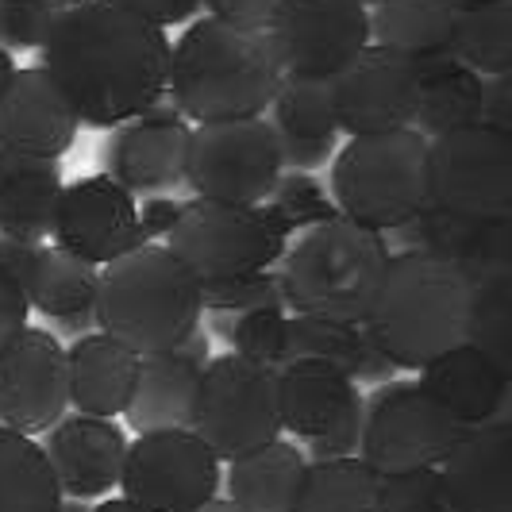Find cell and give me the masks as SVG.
I'll return each mask as SVG.
<instances>
[{"mask_svg":"<svg viewBox=\"0 0 512 512\" xmlns=\"http://www.w3.org/2000/svg\"><path fill=\"white\" fill-rule=\"evenodd\" d=\"M393 362H389V355H385L382 347L366 335V343H362V355H359V366H355V382L362 385H385L393 382Z\"/></svg>","mask_w":512,"mask_h":512,"instance_id":"7dc6e473","label":"cell"},{"mask_svg":"<svg viewBox=\"0 0 512 512\" xmlns=\"http://www.w3.org/2000/svg\"><path fill=\"white\" fill-rule=\"evenodd\" d=\"M278 412L282 428L301 443L332 436L347 420L362 412L359 382H351L343 370L328 362H282L278 366Z\"/></svg>","mask_w":512,"mask_h":512,"instance_id":"7402d4cb","label":"cell"},{"mask_svg":"<svg viewBox=\"0 0 512 512\" xmlns=\"http://www.w3.org/2000/svg\"><path fill=\"white\" fill-rule=\"evenodd\" d=\"M12 74H16V62H12V54L0 47V93L8 89V81H12Z\"/></svg>","mask_w":512,"mask_h":512,"instance_id":"681fc988","label":"cell"},{"mask_svg":"<svg viewBox=\"0 0 512 512\" xmlns=\"http://www.w3.org/2000/svg\"><path fill=\"white\" fill-rule=\"evenodd\" d=\"M201 308L205 312H255V308H285L282 282L274 270L231 274V278H205L201 282Z\"/></svg>","mask_w":512,"mask_h":512,"instance_id":"74e56055","label":"cell"},{"mask_svg":"<svg viewBox=\"0 0 512 512\" xmlns=\"http://www.w3.org/2000/svg\"><path fill=\"white\" fill-rule=\"evenodd\" d=\"M112 4H120V8H128L135 16L151 20L154 27L185 24V20H193L201 12V0H112Z\"/></svg>","mask_w":512,"mask_h":512,"instance_id":"7bdbcfd3","label":"cell"},{"mask_svg":"<svg viewBox=\"0 0 512 512\" xmlns=\"http://www.w3.org/2000/svg\"><path fill=\"white\" fill-rule=\"evenodd\" d=\"M420 74V97H416V116L412 131L424 139H436L447 131L482 124V101H486V81L455 62L451 54L416 62Z\"/></svg>","mask_w":512,"mask_h":512,"instance_id":"f1b7e54d","label":"cell"},{"mask_svg":"<svg viewBox=\"0 0 512 512\" xmlns=\"http://www.w3.org/2000/svg\"><path fill=\"white\" fill-rule=\"evenodd\" d=\"M201 8L212 20H224V24L235 27H262L266 31V27L274 24L282 0H201Z\"/></svg>","mask_w":512,"mask_h":512,"instance_id":"b9f144b4","label":"cell"},{"mask_svg":"<svg viewBox=\"0 0 512 512\" xmlns=\"http://www.w3.org/2000/svg\"><path fill=\"white\" fill-rule=\"evenodd\" d=\"M378 493L382 474L359 455L305 462L293 512H378Z\"/></svg>","mask_w":512,"mask_h":512,"instance_id":"1f68e13d","label":"cell"},{"mask_svg":"<svg viewBox=\"0 0 512 512\" xmlns=\"http://www.w3.org/2000/svg\"><path fill=\"white\" fill-rule=\"evenodd\" d=\"M170 47L166 27L93 0L66 8L39 54L81 124L120 128L166 97Z\"/></svg>","mask_w":512,"mask_h":512,"instance_id":"6da1fadb","label":"cell"},{"mask_svg":"<svg viewBox=\"0 0 512 512\" xmlns=\"http://www.w3.org/2000/svg\"><path fill=\"white\" fill-rule=\"evenodd\" d=\"M189 432L208 443L216 459H239L282 436L278 412V370L243 355H220L205 362L193 397Z\"/></svg>","mask_w":512,"mask_h":512,"instance_id":"52a82bcc","label":"cell"},{"mask_svg":"<svg viewBox=\"0 0 512 512\" xmlns=\"http://www.w3.org/2000/svg\"><path fill=\"white\" fill-rule=\"evenodd\" d=\"M70 405L66 347L43 328H24L0 351V432L43 436Z\"/></svg>","mask_w":512,"mask_h":512,"instance_id":"5bb4252c","label":"cell"},{"mask_svg":"<svg viewBox=\"0 0 512 512\" xmlns=\"http://www.w3.org/2000/svg\"><path fill=\"white\" fill-rule=\"evenodd\" d=\"M77 112L66 93L54 85L43 66L16 70L8 89L0 93V147L20 158H47L58 162L74 147Z\"/></svg>","mask_w":512,"mask_h":512,"instance_id":"d6986e66","label":"cell"},{"mask_svg":"<svg viewBox=\"0 0 512 512\" xmlns=\"http://www.w3.org/2000/svg\"><path fill=\"white\" fill-rule=\"evenodd\" d=\"M455 512H512V424L489 420L466 428L439 462Z\"/></svg>","mask_w":512,"mask_h":512,"instance_id":"ffe728a7","label":"cell"},{"mask_svg":"<svg viewBox=\"0 0 512 512\" xmlns=\"http://www.w3.org/2000/svg\"><path fill=\"white\" fill-rule=\"evenodd\" d=\"M451 58L478 77L512 70V0H462Z\"/></svg>","mask_w":512,"mask_h":512,"instance_id":"d6a6232c","label":"cell"},{"mask_svg":"<svg viewBox=\"0 0 512 512\" xmlns=\"http://www.w3.org/2000/svg\"><path fill=\"white\" fill-rule=\"evenodd\" d=\"M54 247L70 251L81 262L108 266L139 243V205L128 189L108 174H89L62 189L58 216L51 231Z\"/></svg>","mask_w":512,"mask_h":512,"instance_id":"2e32d148","label":"cell"},{"mask_svg":"<svg viewBox=\"0 0 512 512\" xmlns=\"http://www.w3.org/2000/svg\"><path fill=\"white\" fill-rule=\"evenodd\" d=\"M416 97H420L416 62L374 43L343 74L332 77L335 124L351 139L412 128Z\"/></svg>","mask_w":512,"mask_h":512,"instance_id":"9a60e30c","label":"cell"},{"mask_svg":"<svg viewBox=\"0 0 512 512\" xmlns=\"http://www.w3.org/2000/svg\"><path fill=\"white\" fill-rule=\"evenodd\" d=\"M58 512H93V509H89L85 501H77V497H62V501H58Z\"/></svg>","mask_w":512,"mask_h":512,"instance_id":"816d5d0a","label":"cell"},{"mask_svg":"<svg viewBox=\"0 0 512 512\" xmlns=\"http://www.w3.org/2000/svg\"><path fill=\"white\" fill-rule=\"evenodd\" d=\"M27 316H31V305H27L24 289L0 270V351L24 332Z\"/></svg>","mask_w":512,"mask_h":512,"instance_id":"ee69618b","label":"cell"},{"mask_svg":"<svg viewBox=\"0 0 512 512\" xmlns=\"http://www.w3.org/2000/svg\"><path fill=\"white\" fill-rule=\"evenodd\" d=\"M266 31L285 77L332 81L370 47V12L359 0H282Z\"/></svg>","mask_w":512,"mask_h":512,"instance_id":"4fadbf2b","label":"cell"},{"mask_svg":"<svg viewBox=\"0 0 512 512\" xmlns=\"http://www.w3.org/2000/svg\"><path fill=\"white\" fill-rule=\"evenodd\" d=\"M93 312L135 355L174 351L201 328V282L166 243H143L101 270Z\"/></svg>","mask_w":512,"mask_h":512,"instance_id":"277c9868","label":"cell"},{"mask_svg":"<svg viewBox=\"0 0 512 512\" xmlns=\"http://www.w3.org/2000/svg\"><path fill=\"white\" fill-rule=\"evenodd\" d=\"M416 385L466 428L497 420L509 401V370L470 343H459L428 362Z\"/></svg>","mask_w":512,"mask_h":512,"instance_id":"cb8c5ba5","label":"cell"},{"mask_svg":"<svg viewBox=\"0 0 512 512\" xmlns=\"http://www.w3.org/2000/svg\"><path fill=\"white\" fill-rule=\"evenodd\" d=\"M93 512H143L139 505H131L128 497H108V501H101Z\"/></svg>","mask_w":512,"mask_h":512,"instance_id":"c3c4849f","label":"cell"},{"mask_svg":"<svg viewBox=\"0 0 512 512\" xmlns=\"http://www.w3.org/2000/svg\"><path fill=\"white\" fill-rule=\"evenodd\" d=\"M62 170L47 158H20L0 147V235L47 243L62 201Z\"/></svg>","mask_w":512,"mask_h":512,"instance_id":"484cf974","label":"cell"},{"mask_svg":"<svg viewBox=\"0 0 512 512\" xmlns=\"http://www.w3.org/2000/svg\"><path fill=\"white\" fill-rule=\"evenodd\" d=\"M62 12V0H0V47L8 54L39 51Z\"/></svg>","mask_w":512,"mask_h":512,"instance_id":"ab89813d","label":"cell"},{"mask_svg":"<svg viewBox=\"0 0 512 512\" xmlns=\"http://www.w3.org/2000/svg\"><path fill=\"white\" fill-rule=\"evenodd\" d=\"M205 374V362L185 355L181 347L139 355V378L131 393L128 424L135 432H162V428H189L193 420V397Z\"/></svg>","mask_w":512,"mask_h":512,"instance_id":"4316f807","label":"cell"},{"mask_svg":"<svg viewBox=\"0 0 512 512\" xmlns=\"http://www.w3.org/2000/svg\"><path fill=\"white\" fill-rule=\"evenodd\" d=\"M470 278L420 251L389 255L362 328L397 370H424L466 339Z\"/></svg>","mask_w":512,"mask_h":512,"instance_id":"3957f363","label":"cell"},{"mask_svg":"<svg viewBox=\"0 0 512 512\" xmlns=\"http://www.w3.org/2000/svg\"><path fill=\"white\" fill-rule=\"evenodd\" d=\"M462 436L466 424L436 405L416 382H385L362 401L359 459L382 478L439 466Z\"/></svg>","mask_w":512,"mask_h":512,"instance_id":"30bf717a","label":"cell"},{"mask_svg":"<svg viewBox=\"0 0 512 512\" xmlns=\"http://www.w3.org/2000/svg\"><path fill=\"white\" fill-rule=\"evenodd\" d=\"M197 512H243V509H235L228 497H212V501H208V505H201Z\"/></svg>","mask_w":512,"mask_h":512,"instance_id":"f907efd6","label":"cell"},{"mask_svg":"<svg viewBox=\"0 0 512 512\" xmlns=\"http://www.w3.org/2000/svg\"><path fill=\"white\" fill-rule=\"evenodd\" d=\"M270 128L278 135L282 170L312 174L328 166L339 143V124L332 108V81H297L285 77L270 101Z\"/></svg>","mask_w":512,"mask_h":512,"instance_id":"603a6c76","label":"cell"},{"mask_svg":"<svg viewBox=\"0 0 512 512\" xmlns=\"http://www.w3.org/2000/svg\"><path fill=\"white\" fill-rule=\"evenodd\" d=\"M220 482V459L189 428L139 432L124 451L120 489L143 512H197Z\"/></svg>","mask_w":512,"mask_h":512,"instance_id":"7c38bea8","label":"cell"},{"mask_svg":"<svg viewBox=\"0 0 512 512\" xmlns=\"http://www.w3.org/2000/svg\"><path fill=\"white\" fill-rule=\"evenodd\" d=\"M509 81L512 77H493L486 81V101H482V124L497 131L512 128V108H509Z\"/></svg>","mask_w":512,"mask_h":512,"instance_id":"bcb514c9","label":"cell"},{"mask_svg":"<svg viewBox=\"0 0 512 512\" xmlns=\"http://www.w3.org/2000/svg\"><path fill=\"white\" fill-rule=\"evenodd\" d=\"M189 124L174 101H158L147 112L131 116L128 124L108 139V178L131 197H162L185 185V158H189Z\"/></svg>","mask_w":512,"mask_h":512,"instance_id":"e0dca14e","label":"cell"},{"mask_svg":"<svg viewBox=\"0 0 512 512\" xmlns=\"http://www.w3.org/2000/svg\"><path fill=\"white\" fill-rule=\"evenodd\" d=\"M266 205L289 228V235L316 228V224H328V220L339 216L332 197L324 193V185L312 178V174H282L278 185L270 189Z\"/></svg>","mask_w":512,"mask_h":512,"instance_id":"8d00e7d4","label":"cell"},{"mask_svg":"<svg viewBox=\"0 0 512 512\" xmlns=\"http://www.w3.org/2000/svg\"><path fill=\"white\" fill-rule=\"evenodd\" d=\"M285 316L282 308H255V312H239L231 324V347L235 355L262 366H282L285 362Z\"/></svg>","mask_w":512,"mask_h":512,"instance_id":"60d3db41","label":"cell"},{"mask_svg":"<svg viewBox=\"0 0 512 512\" xmlns=\"http://www.w3.org/2000/svg\"><path fill=\"white\" fill-rule=\"evenodd\" d=\"M370 12V43L412 62L443 58L455 47L462 0H378Z\"/></svg>","mask_w":512,"mask_h":512,"instance_id":"83f0119b","label":"cell"},{"mask_svg":"<svg viewBox=\"0 0 512 512\" xmlns=\"http://www.w3.org/2000/svg\"><path fill=\"white\" fill-rule=\"evenodd\" d=\"M378 512H455L439 466H420L405 474H385Z\"/></svg>","mask_w":512,"mask_h":512,"instance_id":"f35d334b","label":"cell"},{"mask_svg":"<svg viewBox=\"0 0 512 512\" xmlns=\"http://www.w3.org/2000/svg\"><path fill=\"white\" fill-rule=\"evenodd\" d=\"M170 251L205 278L255 274L282 262L289 228L270 212V205H224V201H185L174 231L166 235Z\"/></svg>","mask_w":512,"mask_h":512,"instance_id":"ba28073f","label":"cell"},{"mask_svg":"<svg viewBox=\"0 0 512 512\" xmlns=\"http://www.w3.org/2000/svg\"><path fill=\"white\" fill-rule=\"evenodd\" d=\"M185 201H170V197H151L139 208V243H151L158 235H170L181 216Z\"/></svg>","mask_w":512,"mask_h":512,"instance_id":"f6af8a7d","label":"cell"},{"mask_svg":"<svg viewBox=\"0 0 512 512\" xmlns=\"http://www.w3.org/2000/svg\"><path fill=\"white\" fill-rule=\"evenodd\" d=\"M470 316H466V339L470 347L486 351L493 362L509 370L512 362V278L509 270H493L486 278L470 282Z\"/></svg>","mask_w":512,"mask_h":512,"instance_id":"e575fe53","label":"cell"},{"mask_svg":"<svg viewBox=\"0 0 512 512\" xmlns=\"http://www.w3.org/2000/svg\"><path fill=\"white\" fill-rule=\"evenodd\" d=\"M39 451L51 466L62 497L93 501V497H104L112 486H120L128 436L116 420L74 412L43 432Z\"/></svg>","mask_w":512,"mask_h":512,"instance_id":"ac0fdd59","label":"cell"},{"mask_svg":"<svg viewBox=\"0 0 512 512\" xmlns=\"http://www.w3.org/2000/svg\"><path fill=\"white\" fill-rule=\"evenodd\" d=\"M397 231L409 243V251L455 266L470 282L493 270H509V220H470L428 201Z\"/></svg>","mask_w":512,"mask_h":512,"instance_id":"44dd1931","label":"cell"},{"mask_svg":"<svg viewBox=\"0 0 512 512\" xmlns=\"http://www.w3.org/2000/svg\"><path fill=\"white\" fill-rule=\"evenodd\" d=\"M362 343H366L362 324H339V320H320V316H289L285 324V362H328L335 370H343L351 382H355Z\"/></svg>","mask_w":512,"mask_h":512,"instance_id":"d590c367","label":"cell"},{"mask_svg":"<svg viewBox=\"0 0 512 512\" xmlns=\"http://www.w3.org/2000/svg\"><path fill=\"white\" fill-rule=\"evenodd\" d=\"M428 201L470 220H509L512 135L470 124L428 139Z\"/></svg>","mask_w":512,"mask_h":512,"instance_id":"8fae6325","label":"cell"},{"mask_svg":"<svg viewBox=\"0 0 512 512\" xmlns=\"http://www.w3.org/2000/svg\"><path fill=\"white\" fill-rule=\"evenodd\" d=\"M285 81L270 31L224 20H193L170 47L166 93L197 124L262 116Z\"/></svg>","mask_w":512,"mask_h":512,"instance_id":"7a4b0ae2","label":"cell"},{"mask_svg":"<svg viewBox=\"0 0 512 512\" xmlns=\"http://www.w3.org/2000/svg\"><path fill=\"white\" fill-rule=\"evenodd\" d=\"M66 8H74V4H93V0H62Z\"/></svg>","mask_w":512,"mask_h":512,"instance_id":"f5cc1de1","label":"cell"},{"mask_svg":"<svg viewBox=\"0 0 512 512\" xmlns=\"http://www.w3.org/2000/svg\"><path fill=\"white\" fill-rule=\"evenodd\" d=\"M332 205L378 235L405 228L428 205V139L412 128L351 139L332 162Z\"/></svg>","mask_w":512,"mask_h":512,"instance_id":"8992f818","label":"cell"},{"mask_svg":"<svg viewBox=\"0 0 512 512\" xmlns=\"http://www.w3.org/2000/svg\"><path fill=\"white\" fill-rule=\"evenodd\" d=\"M305 451L297 443L274 439L258 451H247L228 462V501L243 512H293L301 486Z\"/></svg>","mask_w":512,"mask_h":512,"instance_id":"f546056e","label":"cell"},{"mask_svg":"<svg viewBox=\"0 0 512 512\" xmlns=\"http://www.w3.org/2000/svg\"><path fill=\"white\" fill-rule=\"evenodd\" d=\"M359 4H366V8H370V4H378V0H359Z\"/></svg>","mask_w":512,"mask_h":512,"instance_id":"db71d44e","label":"cell"},{"mask_svg":"<svg viewBox=\"0 0 512 512\" xmlns=\"http://www.w3.org/2000/svg\"><path fill=\"white\" fill-rule=\"evenodd\" d=\"M389 262V243L347 216L308 228L282 255V297L293 316L362 324Z\"/></svg>","mask_w":512,"mask_h":512,"instance_id":"5b68a950","label":"cell"},{"mask_svg":"<svg viewBox=\"0 0 512 512\" xmlns=\"http://www.w3.org/2000/svg\"><path fill=\"white\" fill-rule=\"evenodd\" d=\"M97 285H101V266L81 262L62 247L39 243V258H35L31 282L24 285V297L35 312H43L51 324H58L81 312H93Z\"/></svg>","mask_w":512,"mask_h":512,"instance_id":"4dcf8cb0","label":"cell"},{"mask_svg":"<svg viewBox=\"0 0 512 512\" xmlns=\"http://www.w3.org/2000/svg\"><path fill=\"white\" fill-rule=\"evenodd\" d=\"M139 378V355L120 339L104 332H89L66 347V382L70 405L85 416L116 420L128 409Z\"/></svg>","mask_w":512,"mask_h":512,"instance_id":"d4e9b609","label":"cell"},{"mask_svg":"<svg viewBox=\"0 0 512 512\" xmlns=\"http://www.w3.org/2000/svg\"><path fill=\"white\" fill-rule=\"evenodd\" d=\"M58 482L39 443L0 432V512H58Z\"/></svg>","mask_w":512,"mask_h":512,"instance_id":"836d02e7","label":"cell"},{"mask_svg":"<svg viewBox=\"0 0 512 512\" xmlns=\"http://www.w3.org/2000/svg\"><path fill=\"white\" fill-rule=\"evenodd\" d=\"M278 135L266 116L216 120L189 131L185 185L201 201L224 205H266L270 189L282 178Z\"/></svg>","mask_w":512,"mask_h":512,"instance_id":"9c48e42d","label":"cell"}]
</instances>
